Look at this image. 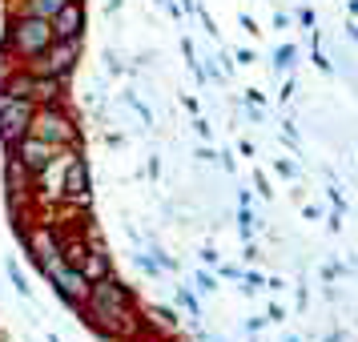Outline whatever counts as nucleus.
Segmentation results:
<instances>
[{"mask_svg": "<svg viewBox=\"0 0 358 342\" xmlns=\"http://www.w3.org/2000/svg\"><path fill=\"white\" fill-rule=\"evenodd\" d=\"M266 322H286V310H282V306H270V310H266Z\"/></svg>", "mask_w": 358, "mask_h": 342, "instance_id": "23", "label": "nucleus"}, {"mask_svg": "<svg viewBox=\"0 0 358 342\" xmlns=\"http://www.w3.org/2000/svg\"><path fill=\"white\" fill-rule=\"evenodd\" d=\"M93 197V169H89V157L73 153V162L65 165V178H61V206H89Z\"/></svg>", "mask_w": 358, "mask_h": 342, "instance_id": "6", "label": "nucleus"}, {"mask_svg": "<svg viewBox=\"0 0 358 342\" xmlns=\"http://www.w3.org/2000/svg\"><path fill=\"white\" fill-rule=\"evenodd\" d=\"M36 105H65L69 101V77H36Z\"/></svg>", "mask_w": 358, "mask_h": 342, "instance_id": "12", "label": "nucleus"}, {"mask_svg": "<svg viewBox=\"0 0 358 342\" xmlns=\"http://www.w3.org/2000/svg\"><path fill=\"white\" fill-rule=\"evenodd\" d=\"M36 93V73L24 65H8L0 69V97H17V101H33Z\"/></svg>", "mask_w": 358, "mask_h": 342, "instance_id": "10", "label": "nucleus"}, {"mask_svg": "<svg viewBox=\"0 0 358 342\" xmlns=\"http://www.w3.org/2000/svg\"><path fill=\"white\" fill-rule=\"evenodd\" d=\"M201 342H213V339H206V334H201Z\"/></svg>", "mask_w": 358, "mask_h": 342, "instance_id": "31", "label": "nucleus"}, {"mask_svg": "<svg viewBox=\"0 0 358 342\" xmlns=\"http://www.w3.org/2000/svg\"><path fill=\"white\" fill-rule=\"evenodd\" d=\"M49 24H52V36H61V41L85 36V29H89V8H85V0H69L65 8H57L49 17Z\"/></svg>", "mask_w": 358, "mask_h": 342, "instance_id": "8", "label": "nucleus"}, {"mask_svg": "<svg viewBox=\"0 0 358 342\" xmlns=\"http://www.w3.org/2000/svg\"><path fill=\"white\" fill-rule=\"evenodd\" d=\"M49 342H61V339H57V334H49Z\"/></svg>", "mask_w": 358, "mask_h": 342, "instance_id": "29", "label": "nucleus"}, {"mask_svg": "<svg viewBox=\"0 0 358 342\" xmlns=\"http://www.w3.org/2000/svg\"><path fill=\"white\" fill-rule=\"evenodd\" d=\"M52 45V24L45 17H33V13H17L8 8L4 17V33H0V69L8 65H29L33 57Z\"/></svg>", "mask_w": 358, "mask_h": 342, "instance_id": "2", "label": "nucleus"}, {"mask_svg": "<svg viewBox=\"0 0 358 342\" xmlns=\"http://www.w3.org/2000/svg\"><path fill=\"white\" fill-rule=\"evenodd\" d=\"M254 185H258V194H262V197L274 194V190H270V181H266V173H254Z\"/></svg>", "mask_w": 358, "mask_h": 342, "instance_id": "21", "label": "nucleus"}, {"mask_svg": "<svg viewBox=\"0 0 358 342\" xmlns=\"http://www.w3.org/2000/svg\"><path fill=\"white\" fill-rule=\"evenodd\" d=\"M194 129H197V137L210 141V121H206V117H194Z\"/></svg>", "mask_w": 358, "mask_h": 342, "instance_id": "22", "label": "nucleus"}, {"mask_svg": "<svg viewBox=\"0 0 358 342\" xmlns=\"http://www.w3.org/2000/svg\"><path fill=\"white\" fill-rule=\"evenodd\" d=\"M238 229H242L245 242H254V213H250V206H242V210H238Z\"/></svg>", "mask_w": 358, "mask_h": 342, "instance_id": "17", "label": "nucleus"}, {"mask_svg": "<svg viewBox=\"0 0 358 342\" xmlns=\"http://www.w3.org/2000/svg\"><path fill=\"white\" fill-rule=\"evenodd\" d=\"M262 326H266V318H250V322H245V330H250V334H258Z\"/></svg>", "mask_w": 358, "mask_h": 342, "instance_id": "27", "label": "nucleus"}, {"mask_svg": "<svg viewBox=\"0 0 358 342\" xmlns=\"http://www.w3.org/2000/svg\"><path fill=\"white\" fill-rule=\"evenodd\" d=\"M282 342H302V339H282Z\"/></svg>", "mask_w": 358, "mask_h": 342, "instance_id": "30", "label": "nucleus"}, {"mask_svg": "<svg viewBox=\"0 0 358 342\" xmlns=\"http://www.w3.org/2000/svg\"><path fill=\"white\" fill-rule=\"evenodd\" d=\"M69 0H17V13H33V17H45L49 20L57 8H65Z\"/></svg>", "mask_w": 358, "mask_h": 342, "instance_id": "13", "label": "nucleus"}, {"mask_svg": "<svg viewBox=\"0 0 358 342\" xmlns=\"http://www.w3.org/2000/svg\"><path fill=\"white\" fill-rule=\"evenodd\" d=\"M234 57H238V65H254V61H258V57H254V52H250V49H238V52H234Z\"/></svg>", "mask_w": 358, "mask_h": 342, "instance_id": "25", "label": "nucleus"}, {"mask_svg": "<svg viewBox=\"0 0 358 342\" xmlns=\"http://www.w3.org/2000/svg\"><path fill=\"white\" fill-rule=\"evenodd\" d=\"M13 153L20 157V165H24V169H29L33 178H41V173H45V169H49V165L57 162V153H61V149L29 133V137H20L17 145H13Z\"/></svg>", "mask_w": 358, "mask_h": 342, "instance_id": "7", "label": "nucleus"}, {"mask_svg": "<svg viewBox=\"0 0 358 342\" xmlns=\"http://www.w3.org/2000/svg\"><path fill=\"white\" fill-rule=\"evenodd\" d=\"M294 65H298V45H282V49L274 52V69L278 73H290Z\"/></svg>", "mask_w": 358, "mask_h": 342, "instance_id": "15", "label": "nucleus"}, {"mask_svg": "<svg viewBox=\"0 0 358 342\" xmlns=\"http://www.w3.org/2000/svg\"><path fill=\"white\" fill-rule=\"evenodd\" d=\"M73 314L105 342H137L145 334V314L137 306V294L117 274L93 282L89 286V298Z\"/></svg>", "mask_w": 358, "mask_h": 342, "instance_id": "1", "label": "nucleus"}, {"mask_svg": "<svg viewBox=\"0 0 358 342\" xmlns=\"http://www.w3.org/2000/svg\"><path fill=\"white\" fill-rule=\"evenodd\" d=\"M85 274V282L93 286V282H101V278H113V254L105 250L101 242H93L89 250H85V258H81V266H77Z\"/></svg>", "mask_w": 358, "mask_h": 342, "instance_id": "11", "label": "nucleus"}, {"mask_svg": "<svg viewBox=\"0 0 358 342\" xmlns=\"http://www.w3.org/2000/svg\"><path fill=\"white\" fill-rule=\"evenodd\" d=\"M4 270H8V278H13V286H17L20 298H33V282H29V274H24L20 262H4Z\"/></svg>", "mask_w": 358, "mask_h": 342, "instance_id": "14", "label": "nucleus"}, {"mask_svg": "<svg viewBox=\"0 0 358 342\" xmlns=\"http://www.w3.org/2000/svg\"><path fill=\"white\" fill-rule=\"evenodd\" d=\"M346 29H350V41H358V24H346Z\"/></svg>", "mask_w": 358, "mask_h": 342, "instance_id": "28", "label": "nucleus"}, {"mask_svg": "<svg viewBox=\"0 0 358 342\" xmlns=\"http://www.w3.org/2000/svg\"><path fill=\"white\" fill-rule=\"evenodd\" d=\"M181 52H185V61H197V52H194V41H189V36H181Z\"/></svg>", "mask_w": 358, "mask_h": 342, "instance_id": "24", "label": "nucleus"}, {"mask_svg": "<svg viewBox=\"0 0 358 342\" xmlns=\"http://www.w3.org/2000/svg\"><path fill=\"white\" fill-rule=\"evenodd\" d=\"M81 52H85V36L77 41H61V36H52V45L41 57H33L24 69H33L36 77H73L77 65H81Z\"/></svg>", "mask_w": 358, "mask_h": 342, "instance_id": "4", "label": "nucleus"}, {"mask_svg": "<svg viewBox=\"0 0 358 342\" xmlns=\"http://www.w3.org/2000/svg\"><path fill=\"white\" fill-rule=\"evenodd\" d=\"M29 133L57 149H85V129L69 105H36V117H33V129Z\"/></svg>", "mask_w": 358, "mask_h": 342, "instance_id": "3", "label": "nucleus"}, {"mask_svg": "<svg viewBox=\"0 0 358 342\" xmlns=\"http://www.w3.org/2000/svg\"><path fill=\"white\" fill-rule=\"evenodd\" d=\"M194 282H197V290H201V294H213V290H217V278H213L210 270H197Z\"/></svg>", "mask_w": 358, "mask_h": 342, "instance_id": "18", "label": "nucleus"}, {"mask_svg": "<svg viewBox=\"0 0 358 342\" xmlns=\"http://www.w3.org/2000/svg\"><path fill=\"white\" fill-rule=\"evenodd\" d=\"M201 262L206 266H217V250H201Z\"/></svg>", "mask_w": 358, "mask_h": 342, "instance_id": "26", "label": "nucleus"}, {"mask_svg": "<svg viewBox=\"0 0 358 342\" xmlns=\"http://www.w3.org/2000/svg\"><path fill=\"white\" fill-rule=\"evenodd\" d=\"M133 262H137L145 274H162V266H157V258H153V250H149V254H133Z\"/></svg>", "mask_w": 358, "mask_h": 342, "instance_id": "19", "label": "nucleus"}, {"mask_svg": "<svg viewBox=\"0 0 358 342\" xmlns=\"http://www.w3.org/2000/svg\"><path fill=\"white\" fill-rule=\"evenodd\" d=\"M36 117V101H17V97H0V145L13 149L20 137H29Z\"/></svg>", "mask_w": 358, "mask_h": 342, "instance_id": "5", "label": "nucleus"}, {"mask_svg": "<svg viewBox=\"0 0 358 342\" xmlns=\"http://www.w3.org/2000/svg\"><path fill=\"white\" fill-rule=\"evenodd\" d=\"M4 197H36V178L20 165L13 149H4Z\"/></svg>", "mask_w": 358, "mask_h": 342, "instance_id": "9", "label": "nucleus"}, {"mask_svg": "<svg viewBox=\"0 0 358 342\" xmlns=\"http://www.w3.org/2000/svg\"><path fill=\"white\" fill-rule=\"evenodd\" d=\"M178 302H181L185 310H189V318H194V322L201 318V302H197V294H194V290H185V286H178Z\"/></svg>", "mask_w": 358, "mask_h": 342, "instance_id": "16", "label": "nucleus"}, {"mask_svg": "<svg viewBox=\"0 0 358 342\" xmlns=\"http://www.w3.org/2000/svg\"><path fill=\"white\" fill-rule=\"evenodd\" d=\"M274 169L282 173V178H298V165L294 162H274Z\"/></svg>", "mask_w": 358, "mask_h": 342, "instance_id": "20", "label": "nucleus"}]
</instances>
